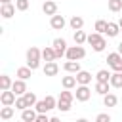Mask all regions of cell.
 Returning a JSON list of instances; mask_svg holds the SVG:
<instances>
[{
    "label": "cell",
    "instance_id": "obj_25",
    "mask_svg": "<svg viewBox=\"0 0 122 122\" xmlns=\"http://www.w3.org/2000/svg\"><path fill=\"white\" fill-rule=\"evenodd\" d=\"M109 84H111L112 88H122V72H112Z\"/></svg>",
    "mask_w": 122,
    "mask_h": 122
},
{
    "label": "cell",
    "instance_id": "obj_33",
    "mask_svg": "<svg viewBox=\"0 0 122 122\" xmlns=\"http://www.w3.org/2000/svg\"><path fill=\"white\" fill-rule=\"evenodd\" d=\"M109 10L111 11H120L122 10V0H109Z\"/></svg>",
    "mask_w": 122,
    "mask_h": 122
},
{
    "label": "cell",
    "instance_id": "obj_31",
    "mask_svg": "<svg viewBox=\"0 0 122 122\" xmlns=\"http://www.w3.org/2000/svg\"><path fill=\"white\" fill-rule=\"evenodd\" d=\"M44 103H46L48 111H51V109H57V99H55L53 95H46V97H44Z\"/></svg>",
    "mask_w": 122,
    "mask_h": 122
},
{
    "label": "cell",
    "instance_id": "obj_34",
    "mask_svg": "<svg viewBox=\"0 0 122 122\" xmlns=\"http://www.w3.org/2000/svg\"><path fill=\"white\" fill-rule=\"evenodd\" d=\"M34 109H36V112H38V114H46V112H48V107H46L44 99H40V101L34 105Z\"/></svg>",
    "mask_w": 122,
    "mask_h": 122
},
{
    "label": "cell",
    "instance_id": "obj_5",
    "mask_svg": "<svg viewBox=\"0 0 122 122\" xmlns=\"http://www.w3.org/2000/svg\"><path fill=\"white\" fill-rule=\"evenodd\" d=\"M53 50H55V55H57V59L59 57H63V55H67V42H65V38H55L53 40Z\"/></svg>",
    "mask_w": 122,
    "mask_h": 122
},
{
    "label": "cell",
    "instance_id": "obj_42",
    "mask_svg": "<svg viewBox=\"0 0 122 122\" xmlns=\"http://www.w3.org/2000/svg\"><path fill=\"white\" fill-rule=\"evenodd\" d=\"M2 4H11V0H0Z\"/></svg>",
    "mask_w": 122,
    "mask_h": 122
},
{
    "label": "cell",
    "instance_id": "obj_43",
    "mask_svg": "<svg viewBox=\"0 0 122 122\" xmlns=\"http://www.w3.org/2000/svg\"><path fill=\"white\" fill-rule=\"evenodd\" d=\"M118 25H120V29H122V17H120V21H118Z\"/></svg>",
    "mask_w": 122,
    "mask_h": 122
},
{
    "label": "cell",
    "instance_id": "obj_26",
    "mask_svg": "<svg viewBox=\"0 0 122 122\" xmlns=\"http://www.w3.org/2000/svg\"><path fill=\"white\" fill-rule=\"evenodd\" d=\"M74 42H76L78 46H82L84 42H88V34H86L84 30H74Z\"/></svg>",
    "mask_w": 122,
    "mask_h": 122
},
{
    "label": "cell",
    "instance_id": "obj_13",
    "mask_svg": "<svg viewBox=\"0 0 122 122\" xmlns=\"http://www.w3.org/2000/svg\"><path fill=\"white\" fill-rule=\"evenodd\" d=\"M42 71H44V74H46V76H55V74L59 72V65H57L55 61H50V63H46V65H44V69H42Z\"/></svg>",
    "mask_w": 122,
    "mask_h": 122
},
{
    "label": "cell",
    "instance_id": "obj_39",
    "mask_svg": "<svg viewBox=\"0 0 122 122\" xmlns=\"http://www.w3.org/2000/svg\"><path fill=\"white\" fill-rule=\"evenodd\" d=\"M50 122H61V120H59L57 116H51V118H50Z\"/></svg>",
    "mask_w": 122,
    "mask_h": 122
},
{
    "label": "cell",
    "instance_id": "obj_36",
    "mask_svg": "<svg viewBox=\"0 0 122 122\" xmlns=\"http://www.w3.org/2000/svg\"><path fill=\"white\" fill-rule=\"evenodd\" d=\"M15 8H17L19 11L29 10V0H15Z\"/></svg>",
    "mask_w": 122,
    "mask_h": 122
},
{
    "label": "cell",
    "instance_id": "obj_44",
    "mask_svg": "<svg viewBox=\"0 0 122 122\" xmlns=\"http://www.w3.org/2000/svg\"><path fill=\"white\" fill-rule=\"evenodd\" d=\"M46 2H48V0H46Z\"/></svg>",
    "mask_w": 122,
    "mask_h": 122
},
{
    "label": "cell",
    "instance_id": "obj_2",
    "mask_svg": "<svg viewBox=\"0 0 122 122\" xmlns=\"http://www.w3.org/2000/svg\"><path fill=\"white\" fill-rule=\"evenodd\" d=\"M88 44L92 46V50L93 51H103L105 48H107V40L103 38V34H99V32H92V34H88Z\"/></svg>",
    "mask_w": 122,
    "mask_h": 122
},
{
    "label": "cell",
    "instance_id": "obj_29",
    "mask_svg": "<svg viewBox=\"0 0 122 122\" xmlns=\"http://www.w3.org/2000/svg\"><path fill=\"white\" fill-rule=\"evenodd\" d=\"M76 97H74V93L72 92H69V90H65V92H61L59 93V101H67V103H72Z\"/></svg>",
    "mask_w": 122,
    "mask_h": 122
},
{
    "label": "cell",
    "instance_id": "obj_14",
    "mask_svg": "<svg viewBox=\"0 0 122 122\" xmlns=\"http://www.w3.org/2000/svg\"><path fill=\"white\" fill-rule=\"evenodd\" d=\"M15 10H17V8H15L13 4H2V8H0V15H2L4 19H10V17L15 13Z\"/></svg>",
    "mask_w": 122,
    "mask_h": 122
},
{
    "label": "cell",
    "instance_id": "obj_7",
    "mask_svg": "<svg viewBox=\"0 0 122 122\" xmlns=\"http://www.w3.org/2000/svg\"><path fill=\"white\" fill-rule=\"evenodd\" d=\"M74 97H76V101H88V99L92 97V90H90L88 86H76Z\"/></svg>",
    "mask_w": 122,
    "mask_h": 122
},
{
    "label": "cell",
    "instance_id": "obj_4",
    "mask_svg": "<svg viewBox=\"0 0 122 122\" xmlns=\"http://www.w3.org/2000/svg\"><path fill=\"white\" fill-rule=\"evenodd\" d=\"M107 65L114 71V72H122V55L118 51H112L107 55Z\"/></svg>",
    "mask_w": 122,
    "mask_h": 122
},
{
    "label": "cell",
    "instance_id": "obj_3",
    "mask_svg": "<svg viewBox=\"0 0 122 122\" xmlns=\"http://www.w3.org/2000/svg\"><path fill=\"white\" fill-rule=\"evenodd\" d=\"M67 61H80V59H84L86 57V50H84V46H69V50H67Z\"/></svg>",
    "mask_w": 122,
    "mask_h": 122
},
{
    "label": "cell",
    "instance_id": "obj_37",
    "mask_svg": "<svg viewBox=\"0 0 122 122\" xmlns=\"http://www.w3.org/2000/svg\"><path fill=\"white\" fill-rule=\"evenodd\" d=\"M95 122H111V114H107V112H99V114L95 116Z\"/></svg>",
    "mask_w": 122,
    "mask_h": 122
},
{
    "label": "cell",
    "instance_id": "obj_21",
    "mask_svg": "<svg viewBox=\"0 0 122 122\" xmlns=\"http://www.w3.org/2000/svg\"><path fill=\"white\" fill-rule=\"evenodd\" d=\"M15 74H17L19 80H29V78L32 76V69H29V67H19Z\"/></svg>",
    "mask_w": 122,
    "mask_h": 122
},
{
    "label": "cell",
    "instance_id": "obj_40",
    "mask_svg": "<svg viewBox=\"0 0 122 122\" xmlns=\"http://www.w3.org/2000/svg\"><path fill=\"white\" fill-rule=\"evenodd\" d=\"M116 51H118V53H120V55H122V42H120V44H118V50H116Z\"/></svg>",
    "mask_w": 122,
    "mask_h": 122
},
{
    "label": "cell",
    "instance_id": "obj_15",
    "mask_svg": "<svg viewBox=\"0 0 122 122\" xmlns=\"http://www.w3.org/2000/svg\"><path fill=\"white\" fill-rule=\"evenodd\" d=\"M36 116H38L36 109H25V111L21 112V120H23V122H34Z\"/></svg>",
    "mask_w": 122,
    "mask_h": 122
},
{
    "label": "cell",
    "instance_id": "obj_8",
    "mask_svg": "<svg viewBox=\"0 0 122 122\" xmlns=\"http://www.w3.org/2000/svg\"><path fill=\"white\" fill-rule=\"evenodd\" d=\"M11 92L17 95V97H21V95H25L27 93V84H25V80H13V86H11Z\"/></svg>",
    "mask_w": 122,
    "mask_h": 122
},
{
    "label": "cell",
    "instance_id": "obj_17",
    "mask_svg": "<svg viewBox=\"0 0 122 122\" xmlns=\"http://www.w3.org/2000/svg\"><path fill=\"white\" fill-rule=\"evenodd\" d=\"M93 90H95V93H99V95L105 97L107 93H111V92H109V90H111V84H109V82H95V88H93Z\"/></svg>",
    "mask_w": 122,
    "mask_h": 122
},
{
    "label": "cell",
    "instance_id": "obj_10",
    "mask_svg": "<svg viewBox=\"0 0 122 122\" xmlns=\"http://www.w3.org/2000/svg\"><path fill=\"white\" fill-rule=\"evenodd\" d=\"M65 25H67V21H65L63 15H53V17L50 19V27H51L53 30H61Z\"/></svg>",
    "mask_w": 122,
    "mask_h": 122
},
{
    "label": "cell",
    "instance_id": "obj_1",
    "mask_svg": "<svg viewBox=\"0 0 122 122\" xmlns=\"http://www.w3.org/2000/svg\"><path fill=\"white\" fill-rule=\"evenodd\" d=\"M40 59H42V50H38L36 46H30L27 50V67L36 71L40 67Z\"/></svg>",
    "mask_w": 122,
    "mask_h": 122
},
{
    "label": "cell",
    "instance_id": "obj_22",
    "mask_svg": "<svg viewBox=\"0 0 122 122\" xmlns=\"http://www.w3.org/2000/svg\"><path fill=\"white\" fill-rule=\"evenodd\" d=\"M61 84H63V88L65 90H72V88H76V76H63L61 78Z\"/></svg>",
    "mask_w": 122,
    "mask_h": 122
},
{
    "label": "cell",
    "instance_id": "obj_16",
    "mask_svg": "<svg viewBox=\"0 0 122 122\" xmlns=\"http://www.w3.org/2000/svg\"><path fill=\"white\" fill-rule=\"evenodd\" d=\"M63 69H65L67 72H74V74H78V72L82 71V69H80V61H65Z\"/></svg>",
    "mask_w": 122,
    "mask_h": 122
},
{
    "label": "cell",
    "instance_id": "obj_28",
    "mask_svg": "<svg viewBox=\"0 0 122 122\" xmlns=\"http://www.w3.org/2000/svg\"><path fill=\"white\" fill-rule=\"evenodd\" d=\"M107 23H109V21H105V19H97V21H95V32L105 34V32H107Z\"/></svg>",
    "mask_w": 122,
    "mask_h": 122
},
{
    "label": "cell",
    "instance_id": "obj_11",
    "mask_svg": "<svg viewBox=\"0 0 122 122\" xmlns=\"http://www.w3.org/2000/svg\"><path fill=\"white\" fill-rule=\"evenodd\" d=\"M74 76H76L78 86H88V84L92 82V72H88V71H80V72L74 74Z\"/></svg>",
    "mask_w": 122,
    "mask_h": 122
},
{
    "label": "cell",
    "instance_id": "obj_38",
    "mask_svg": "<svg viewBox=\"0 0 122 122\" xmlns=\"http://www.w3.org/2000/svg\"><path fill=\"white\" fill-rule=\"evenodd\" d=\"M34 122H50V118H48V116H46V114H38V116H36V120H34Z\"/></svg>",
    "mask_w": 122,
    "mask_h": 122
},
{
    "label": "cell",
    "instance_id": "obj_6",
    "mask_svg": "<svg viewBox=\"0 0 122 122\" xmlns=\"http://www.w3.org/2000/svg\"><path fill=\"white\" fill-rule=\"evenodd\" d=\"M15 101H17V95H15L11 90L0 93V103H2L4 107H11V105H15Z\"/></svg>",
    "mask_w": 122,
    "mask_h": 122
},
{
    "label": "cell",
    "instance_id": "obj_27",
    "mask_svg": "<svg viewBox=\"0 0 122 122\" xmlns=\"http://www.w3.org/2000/svg\"><path fill=\"white\" fill-rule=\"evenodd\" d=\"M13 112H15L13 107H2V111H0V118H2V120H10V118L13 116Z\"/></svg>",
    "mask_w": 122,
    "mask_h": 122
},
{
    "label": "cell",
    "instance_id": "obj_23",
    "mask_svg": "<svg viewBox=\"0 0 122 122\" xmlns=\"http://www.w3.org/2000/svg\"><path fill=\"white\" fill-rule=\"evenodd\" d=\"M111 76H112V74H111L107 69H101V71H97L95 80H97V82H109V80H111Z\"/></svg>",
    "mask_w": 122,
    "mask_h": 122
},
{
    "label": "cell",
    "instance_id": "obj_30",
    "mask_svg": "<svg viewBox=\"0 0 122 122\" xmlns=\"http://www.w3.org/2000/svg\"><path fill=\"white\" fill-rule=\"evenodd\" d=\"M23 97H25V101H27V105H29V109H32V107H34V105L38 103V99H36V95H34L32 92H27V93H25Z\"/></svg>",
    "mask_w": 122,
    "mask_h": 122
},
{
    "label": "cell",
    "instance_id": "obj_9",
    "mask_svg": "<svg viewBox=\"0 0 122 122\" xmlns=\"http://www.w3.org/2000/svg\"><path fill=\"white\" fill-rule=\"evenodd\" d=\"M42 11L46 15H50V17H53V15H57V4L53 0H48V2L42 4Z\"/></svg>",
    "mask_w": 122,
    "mask_h": 122
},
{
    "label": "cell",
    "instance_id": "obj_24",
    "mask_svg": "<svg viewBox=\"0 0 122 122\" xmlns=\"http://www.w3.org/2000/svg\"><path fill=\"white\" fill-rule=\"evenodd\" d=\"M116 103H118V97H116L114 93H107V95L103 97V105H105V107H116Z\"/></svg>",
    "mask_w": 122,
    "mask_h": 122
},
{
    "label": "cell",
    "instance_id": "obj_32",
    "mask_svg": "<svg viewBox=\"0 0 122 122\" xmlns=\"http://www.w3.org/2000/svg\"><path fill=\"white\" fill-rule=\"evenodd\" d=\"M15 109H17V111H21V112H23L25 109H29V105H27V101H25V97H23V95H21V97H17V101H15Z\"/></svg>",
    "mask_w": 122,
    "mask_h": 122
},
{
    "label": "cell",
    "instance_id": "obj_12",
    "mask_svg": "<svg viewBox=\"0 0 122 122\" xmlns=\"http://www.w3.org/2000/svg\"><path fill=\"white\" fill-rule=\"evenodd\" d=\"M42 59H44L46 63H50V61H55V59H57L53 46H46V48L42 50Z\"/></svg>",
    "mask_w": 122,
    "mask_h": 122
},
{
    "label": "cell",
    "instance_id": "obj_35",
    "mask_svg": "<svg viewBox=\"0 0 122 122\" xmlns=\"http://www.w3.org/2000/svg\"><path fill=\"white\" fill-rule=\"evenodd\" d=\"M71 105H72V103H67V101H59V99H57V109H59L61 112H69V111H71Z\"/></svg>",
    "mask_w": 122,
    "mask_h": 122
},
{
    "label": "cell",
    "instance_id": "obj_18",
    "mask_svg": "<svg viewBox=\"0 0 122 122\" xmlns=\"http://www.w3.org/2000/svg\"><path fill=\"white\" fill-rule=\"evenodd\" d=\"M69 25H71L72 30H82V27H84V19H82L80 15H72L71 21H69Z\"/></svg>",
    "mask_w": 122,
    "mask_h": 122
},
{
    "label": "cell",
    "instance_id": "obj_20",
    "mask_svg": "<svg viewBox=\"0 0 122 122\" xmlns=\"http://www.w3.org/2000/svg\"><path fill=\"white\" fill-rule=\"evenodd\" d=\"M11 86H13V80L8 74H2L0 76V92H8V90H11Z\"/></svg>",
    "mask_w": 122,
    "mask_h": 122
},
{
    "label": "cell",
    "instance_id": "obj_19",
    "mask_svg": "<svg viewBox=\"0 0 122 122\" xmlns=\"http://www.w3.org/2000/svg\"><path fill=\"white\" fill-rule=\"evenodd\" d=\"M118 32H120V25L109 21V23H107V32H105V34L111 36V38H114V36H118Z\"/></svg>",
    "mask_w": 122,
    "mask_h": 122
},
{
    "label": "cell",
    "instance_id": "obj_41",
    "mask_svg": "<svg viewBox=\"0 0 122 122\" xmlns=\"http://www.w3.org/2000/svg\"><path fill=\"white\" fill-rule=\"evenodd\" d=\"M76 122H90V120H88V118H78Z\"/></svg>",
    "mask_w": 122,
    "mask_h": 122
}]
</instances>
